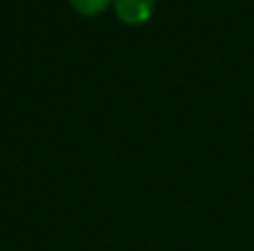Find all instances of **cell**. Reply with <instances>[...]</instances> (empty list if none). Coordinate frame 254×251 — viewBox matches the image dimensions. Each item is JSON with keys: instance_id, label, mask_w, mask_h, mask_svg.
Segmentation results:
<instances>
[{"instance_id": "1", "label": "cell", "mask_w": 254, "mask_h": 251, "mask_svg": "<svg viewBox=\"0 0 254 251\" xmlns=\"http://www.w3.org/2000/svg\"><path fill=\"white\" fill-rule=\"evenodd\" d=\"M114 7L119 12V17L128 25H138L143 20L151 17L156 0H114Z\"/></svg>"}, {"instance_id": "2", "label": "cell", "mask_w": 254, "mask_h": 251, "mask_svg": "<svg viewBox=\"0 0 254 251\" xmlns=\"http://www.w3.org/2000/svg\"><path fill=\"white\" fill-rule=\"evenodd\" d=\"M69 2H72L79 12H84V15H94V12L104 10L109 0H69Z\"/></svg>"}]
</instances>
